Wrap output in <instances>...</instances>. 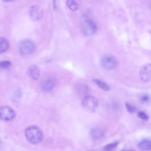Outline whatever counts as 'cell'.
<instances>
[{"instance_id": "21", "label": "cell", "mask_w": 151, "mask_h": 151, "mask_svg": "<svg viewBox=\"0 0 151 151\" xmlns=\"http://www.w3.org/2000/svg\"><path fill=\"white\" fill-rule=\"evenodd\" d=\"M4 2H10L14 1L15 0H2Z\"/></svg>"}, {"instance_id": "7", "label": "cell", "mask_w": 151, "mask_h": 151, "mask_svg": "<svg viewBox=\"0 0 151 151\" xmlns=\"http://www.w3.org/2000/svg\"><path fill=\"white\" fill-rule=\"evenodd\" d=\"M139 76L141 80L143 82H147L151 80V64H147L141 67Z\"/></svg>"}, {"instance_id": "8", "label": "cell", "mask_w": 151, "mask_h": 151, "mask_svg": "<svg viewBox=\"0 0 151 151\" xmlns=\"http://www.w3.org/2000/svg\"><path fill=\"white\" fill-rule=\"evenodd\" d=\"M29 17L32 20L37 21L41 19L43 15L42 9L37 5L30 7L29 10Z\"/></svg>"}, {"instance_id": "9", "label": "cell", "mask_w": 151, "mask_h": 151, "mask_svg": "<svg viewBox=\"0 0 151 151\" xmlns=\"http://www.w3.org/2000/svg\"><path fill=\"white\" fill-rule=\"evenodd\" d=\"M27 73L29 77L33 80H36L39 77L40 69L37 65H32L28 68Z\"/></svg>"}, {"instance_id": "19", "label": "cell", "mask_w": 151, "mask_h": 151, "mask_svg": "<svg viewBox=\"0 0 151 151\" xmlns=\"http://www.w3.org/2000/svg\"><path fill=\"white\" fill-rule=\"evenodd\" d=\"M137 116L139 118L145 120H147L149 118L147 115L143 112H139L137 114Z\"/></svg>"}, {"instance_id": "11", "label": "cell", "mask_w": 151, "mask_h": 151, "mask_svg": "<svg viewBox=\"0 0 151 151\" xmlns=\"http://www.w3.org/2000/svg\"><path fill=\"white\" fill-rule=\"evenodd\" d=\"M66 3L68 7L70 10L75 11L80 7L81 0H66Z\"/></svg>"}, {"instance_id": "18", "label": "cell", "mask_w": 151, "mask_h": 151, "mask_svg": "<svg viewBox=\"0 0 151 151\" xmlns=\"http://www.w3.org/2000/svg\"><path fill=\"white\" fill-rule=\"evenodd\" d=\"M11 63L8 60L2 61L0 63V67L4 69L9 68L11 66Z\"/></svg>"}, {"instance_id": "6", "label": "cell", "mask_w": 151, "mask_h": 151, "mask_svg": "<svg viewBox=\"0 0 151 151\" xmlns=\"http://www.w3.org/2000/svg\"><path fill=\"white\" fill-rule=\"evenodd\" d=\"M0 118L5 121L12 120L15 116V113L14 110L10 107L3 106L0 109Z\"/></svg>"}, {"instance_id": "5", "label": "cell", "mask_w": 151, "mask_h": 151, "mask_svg": "<svg viewBox=\"0 0 151 151\" xmlns=\"http://www.w3.org/2000/svg\"><path fill=\"white\" fill-rule=\"evenodd\" d=\"M117 61L114 57L106 56L104 57L101 60L100 64L104 69L110 70L115 68L117 65Z\"/></svg>"}, {"instance_id": "14", "label": "cell", "mask_w": 151, "mask_h": 151, "mask_svg": "<svg viewBox=\"0 0 151 151\" xmlns=\"http://www.w3.org/2000/svg\"><path fill=\"white\" fill-rule=\"evenodd\" d=\"M9 44L7 40L4 37L0 38V52H5L8 49Z\"/></svg>"}, {"instance_id": "16", "label": "cell", "mask_w": 151, "mask_h": 151, "mask_svg": "<svg viewBox=\"0 0 151 151\" xmlns=\"http://www.w3.org/2000/svg\"><path fill=\"white\" fill-rule=\"evenodd\" d=\"M118 143V142H116L108 144L104 147V149L106 151L111 150L115 148L117 146Z\"/></svg>"}, {"instance_id": "2", "label": "cell", "mask_w": 151, "mask_h": 151, "mask_svg": "<svg viewBox=\"0 0 151 151\" xmlns=\"http://www.w3.org/2000/svg\"><path fill=\"white\" fill-rule=\"evenodd\" d=\"M82 28L83 33L86 36L93 35L96 30V23L91 19L87 13H84L83 15Z\"/></svg>"}, {"instance_id": "1", "label": "cell", "mask_w": 151, "mask_h": 151, "mask_svg": "<svg viewBox=\"0 0 151 151\" xmlns=\"http://www.w3.org/2000/svg\"><path fill=\"white\" fill-rule=\"evenodd\" d=\"M25 135L27 140L31 143L37 144L42 139L43 135L42 131L38 127L30 126L25 130Z\"/></svg>"}, {"instance_id": "10", "label": "cell", "mask_w": 151, "mask_h": 151, "mask_svg": "<svg viewBox=\"0 0 151 151\" xmlns=\"http://www.w3.org/2000/svg\"><path fill=\"white\" fill-rule=\"evenodd\" d=\"M55 83L54 80L51 78H48L43 80L41 83L42 88L46 91L51 90L54 87Z\"/></svg>"}, {"instance_id": "4", "label": "cell", "mask_w": 151, "mask_h": 151, "mask_svg": "<svg viewBox=\"0 0 151 151\" xmlns=\"http://www.w3.org/2000/svg\"><path fill=\"white\" fill-rule=\"evenodd\" d=\"M19 50L20 53L23 55H28L33 53L35 49V45L32 41L25 40L20 43Z\"/></svg>"}, {"instance_id": "13", "label": "cell", "mask_w": 151, "mask_h": 151, "mask_svg": "<svg viewBox=\"0 0 151 151\" xmlns=\"http://www.w3.org/2000/svg\"><path fill=\"white\" fill-rule=\"evenodd\" d=\"M139 148L142 150H151V141L144 139L139 142L138 144Z\"/></svg>"}, {"instance_id": "12", "label": "cell", "mask_w": 151, "mask_h": 151, "mask_svg": "<svg viewBox=\"0 0 151 151\" xmlns=\"http://www.w3.org/2000/svg\"><path fill=\"white\" fill-rule=\"evenodd\" d=\"M91 136L94 139H100L104 135V132L101 130L96 128H93L90 132Z\"/></svg>"}, {"instance_id": "20", "label": "cell", "mask_w": 151, "mask_h": 151, "mask_svg": "<svg viewBox=\"0 0 151 151\" xmlns=\"http://www.w3.org/2000/svg\"><path fill=\"white\" fill-rule=\"evenodd\" d=\"M150 99V97L146 94L142 95L140 98V101L143 103H146L148 102Z\"/></svg>"}, {"instance_id": "15", "label": "cell", "mask_w": 151, "mask_h": 151, "mask_svg": "<svg viewBox=\"0 0 151 151\" xmlns=\"http://www.w3.org/2000/svg\"><path fill=\"white\" fill-rule=\"evenodd\" d=\"M93 81L100 88L104 91H108L110 89L108 85L100 80L94 79L93 80Z\"/></svg>"}, {"instance_id": "3", "label": "cell", "mask_w": 151, "mask_h": 151, "mask_svg": "<svg viewBox=\"0 0 151 151\" xmlns=\"http://www.w3.org/2000/svg\"><path fill=\"white\" fill-rule=\"evenodd\" d=\"M81 105L86 110L91 112L95 111L99 105V101L95 97L87 96L83 99Z\"/></svg>"}, {"instance_id": "17", "label": "cell", "mask_w": 151, "mask_h": 151, "mask_svg": "<svg viewBox=\"0 0 151 151\" xmlns=\"http://www.w3.org/2000/svg\"><path fill=\"white\" fill-rule=\"evenodd\" d=\"M125 106L127 111L130 113H133L136 111L135 107L128 102L125 103Z\"/></svg>"}]
</instances>
